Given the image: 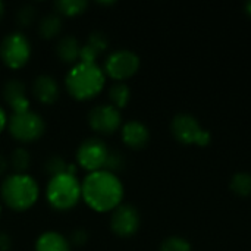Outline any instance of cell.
<instances>
[{
    "instance_id": "26",
    "label": "cell",
    "mask_w": 251,
    "mask_h": 251,
    "mask_svg": "<svg viewBox=\"0 0 251 251\" xmlns=\"http://www.w3.org/2000/svg\"><path fill=\"white\" fill-rule=\"evenodd\" d=\"M122 165H124V159H122L121 153H119V151H112V150H110L103 169L107 171V172L115 174L116 171H121V169H122Z\"/></svg>"
},
{
    "instance_id": "3",
    "label": "cell",
    "mask_w": 251,
    "mask_h": 251,
    "mask_svg": "<svg viewBox=\"0 0 251 251\" xmlns=\"http://www.w3.org/2000/svg\"><path fill=\"white\" fill-rule=\"evenodd\" d=\"M38 184L26 174H13L4 178L0 188L1 200L16 212L28 210L38 199Z\"/></svg>"
},
{
    "instance_id": "13",
    "label": "cell",
    "mask_w": 251,
    "mask_h": 251,
    "mask_svg": "<svg viewBox=\"0 0 251 251\" xmlns=\"http://www.w3.org/2000/svg\"><path fill=\"white\" fill-rule=\"evenodd\" d=\"M32 93L38 101L44 104H53L60 94V88L57 81L47 74L38 75L32 82Z\"/></svg>"
},
{
    "instance_id": "34",
    "label": "cell",
    "mask_w": 251,
    "mask_h": 251,
    "mask_svg": "<svg viewBox=\"0 0 251 251\" xmlns=\"http://www.w3.org/2000/svg\"><path fill=\"white\" fill-rule=\"evenodd\" d=\"M0 215H1V206H0Z\"/></svg>"
},
{
    "instance_id": "10",
    "label": "cell",
    "mask_w": 251,
    "mask_h": 251,
    "mask_svg": "<svg viewBox=\"0 0 251 251\" xmlns=\"http://www.w3.org/2000/svg\"><path fill=\"white\" fill-rule=\"evenodd\" d=\"M122 116L119 109L112 104H99L88 112V125L94 132L110 135L119 129Z\"/></svg>"
},
{
    "instance_id": "12",
    "label": "cell",
    "mask_w": 251,
    "mask_h": 251,
    "mask_svg": "<svg viewBox=\"0 0 251 251\" xmlns=\"http://www.w3.org/2000/svg\"><path fill=\"white\" fill-rule=\"evenodd\" d=\"M3 99L10 106L13 113L29 110V100L26 97L25 84L21 79H7L3 87Z\"/></svg>"
},
{
    "instance_id": "19",
    "label": "cell",
    "mask_w": 251,
    "mask_h": 251,
    "mask_svg": "<svg viewBox=\"0 0 251 251\" xmlns=\"http://www.w3.org/2000/svg\"><path fill=\"white\" fill-rule=\"evenodd\" d=\"M44 172L50 175V178L62 175V174H71L75 175L76 169L72 163H68L62 156H50L46 162H44Z\"/></svg>"
},
{
    "instance_id": "1",
    "label": "cell",
    "mask_w": 251,
    "mask_h": 251,
    "mask_svg": "<svg viewBox=\"0 0 251 251\" xmlns=\"http://www.w3.org/2000/svg\"><path fill=\"white\" fill-rule=\"evenodd\" d=\"M84 201L96 212L115 210L124 199V185L116 174L104 169L90 172L81 184Z\"/></svg>"
},
{
    "instance_id": "27",
    "label": "cell",
    "mask_w": 251,
    "mask_h": 251,
    "mask_svg": "<svg viewBox=\"0 0 251 251\" xmlns=\"http://www.w3.org/2000/svg\"><path fill=\"white\" fill-rule=\"evenodd\" d=\"M88 241V232L82 228H78V229H74L71 232V237H69V244L75 246V247H82L85 246V243Z\"/></svg>"
},
{
    "instance_id": "23",
    "label": "cell",
    "mask_w": 251,
    "mask_h": 251,
    "mask_svg": "<svg viewBox=\"0 0 251 251\" xmlns=\"http://www.w3.org/2000/svg\"><path fill=\"white\" fill-rule=\"evenodd\" d=\"M10 165L16 171V174H25V171L31 165V154L26 149L18 147L10 154Z\"/></svg>"
},
{
    "instance_id": "28",
    "label": "cell",
    "mask_w": 251,
    "mask_h": 251,
    "mask_svg": "<svg viewBox=\"0 0 251 251\" xmlns=\"http://www.w3.org/2000/svg\"><path fill=\"white\" fill-rule=\"evenodd\" d=\"M12 247V240L7 232L0 231V251H9Z\"/></svg>"
},
{
    "instance_id": "9",
    "label": "cell",
    "mask_w": 251,
    "mask_h": 251,
    "mask_svg": "<svg viewBox=\"0 0 251 251\" xmlns=\"http://www.w3.org/2000/svg\"><path fill=\"white\" fill-rule=\"evenodd\" d=\"M109 151V147L100 138H88L79 144L76 150V162L85 171H101L104 168Z\"/></svg>"
},
{
    "instance_id": "21",
    "label": "cell",
    "mask_w": 251,
    "mask_h": 251,
    "mask_svg": "<svg viewBox=\"0 0 251 251\" xmlns=\"http://www.w3.org/2000/svg\"><path fill=\"white\" fill-rule=\"evenodd\" d=\"M88 6L87 0H57L54 1L56 12L65 16H75L82 13Z\"/></svg>"
},
{
    "instance_id": "22",
    "label": "cell",
    "mask_w": 251,
    "mask_h": 251,
    "mask_svg": "<svg viewBox=\"0 0 251 251\" xmlns=\"http://www.w3.org/2000/svg\"><path fill=\"white\" fill-rule=\"evenodd\" d=\"M229 187L240 197H249V196H251V174H249V172H238V174H235L232 176V179H231Z\"/></svg>"
},
{
    "instance_id": "32",
    "label": "cell",
    "mask_w": 251,
    "mask_h": 251,
    "mask_svg": "<svg viewBox=\"0 0 251 251\" xmlns=\"http://www.w3.org/2000/svg\"><path fill=\"white\" fill-rule=\"evenodd\" d=\"M3 15H4V3L0 0V19L3 18Z\"/></svg>"
},
{
    "instance_id": "25",
    "label": "cell",
    "mask_w": 251,
    "mask_h": 251,
    "mask_svg": "<svg viewBox=\"0 0 251 251\" xmlns=\"http://www.w3.org/2000/svg\"><path fill=\"white\" fill-rule=\"evenodd\" d=\"M37 18V10L31 4H24L16 12V22L21 26H29Z\"/></svg>"
},
{
    "instance_id": "2",
    "label": "cell",
    "mask_w": 251,
    "mask_h": 251,
    "mask_svg": "<svg viewBox=\"0 0 251 251\" xmlns=\"http://www.w3.org/2000/svg\"><path fill=\"white\" fill-rule=\"evenodd\" d=\"M106 74L97 63L78 62L66 74L65 85L68 93L76 100L96 97L104 87Z\"/></svg>"
},
{
    "instance_id": "4",
    "label": "cell",
    "mask_w": 251,
    "mask_h": 251,
    "mask_svg": "<svg viewBox=\"0 0 251 251\" xmlns=\"http://www.w3.org/2000/svg\"><path fill=\"white\" fill-rule=\"evenodd\" d=\"M81 197V182L78 181L76 175L62 174L53 176L50 178L46 188V199L49 204L59 212H65L75 207Z\"/></svg>"
},
{
    "instance_id": "30",
    "label": "cell",
    "mask_w": 251,
    "mask_h": 251,
    "mask_svg": "<svg viewBox=\"0 0 251 251\" xmlns=\"http://www.w3.org/2000/svg\"><path fill=\"white\" fill-rule=\"evenodd\" d=\"M6 169H7V160L4 159L3 154H0V176L6 172Z\"/></svg>"
},
{
    "instance_id": "31",
    "label": "cell",
    "mask_w": 251,
    "mask_h": 251,
    "mask_svg": "<svg viewBox=\"0 0 251 251\" xmlns=\"http://www.w3.org/2000/svg\"><path fill=\"white\" fill-rule=\"evenodd\" d=\"M246 12H247V15L251 18V0L246 3Z\"/></svg>"
},
{
    "instance_id": "17",
    "label": "cell",
    "mask_w": 251,
    "mask_h": 251,
    "mask_svg": "<svg viewBox=\"0 0 251 251\" xmlns=\"http://www.w3.org/2000/svg\"><path fill=\"white\" fill-rule=\"evenodd\" d=\"M79 53L81 44L74 35H65L56 44V54L65 63H75L79 60Z\"/></svg>"
},
{
    "instance_id": "18",
    "label": "cell",
    "mask_w": 251,
    "mask_h": 251,
    "mask_svg": "<svg viewBox=\"0 0 251 251\" xmlns=\"http://www.w3.org/2000/svg\"><path fill=\"white\" fill-rule=\"evenodd\" d=\"M62 16L59 13H47L38 24V32L43 38H54L62 31Z\"/></svg>"
},
{
    "instance_id": "7",
    "label": "cell",
    "mask_w": 251,
    "mask_h": 251,
    "mask_svg": "<svg viewBox=\"0 0 251 251\" xmlns=\"http://www.w3.org/2000/svg\"><path fill=\"white\" fill-rule=\"evenodd\" d=\"M31 57V43L22 32H10L0 43V59L10 69H19Z\"/></svg>"
},
{
    "instance_id": "14",
    "label": "cell",
    "mask_w": 251,
    "mask_h": 251,
    "mask_svg": "<svg viewBox=\"0 0 251 251\" xmlns=\"http://www.w3.org/2000/svg\"><path fill=\"white\" fill-rule=\"evenodd\" d=\"M122 141L131 149H143L150 140L149 128L140 121H129L121 129Z\"/></svg>"
},
{
    "instance_id": "20",
    "label": "cell",
    "mask_w": 251,
    "mask_h": 251,
    "mask_svg": "<svg viewBox=\"0 0 251 251\" xmlns=\"http://www.w3.org/2000/svg\"><path fill=\"white\" fill-rule=\"evenodd\" d=\"M109 99L112 101V106L116 109H124L131 99V88L125 82H115L109 88Z\"/></svg>"
},
{
    "instance_id": "8",
    "label": "cell",
    "mask_w": 251,
    "mask_h": 251,
    "mask_svg": "<svg viewBox=\"0 0 251 251\" xmlns=\"http://www.w3.org/2000/svg\"><path fill=\"white\" fill-rule=\"evenodd\" d=\"M140 68V57L137 53L128 49H119L112 51L104 60V74L113 78L116 82H122L137 74Z\"/></svg>"
},
{
    "instance_id": "11",
    "label": "cell",
    "mask_w": 251,
    "mask_h": 251,
    "mask_svg": "<svg viewBox=\"0 0 251 251\" xmlns=\"http://www.w3.org/2000/svg\"><path fill=\"white\" fill-rule=\"evenodd\" d=\"M141 224L138 210L131 204H119L110 216V228L115 235L129 238L137 234Z\"/></svg>"
},
{
    "instance_id": "29",
    "label": "cell",
    "mask_w": 251,
    "mask_h": 251,
    "mask_svg": "<svg viewBox=\"0 0 251 251\" xmlns=\"http://www.w3.org/2000/svg\"><path fill=\"white\" fill-rule=\"evenodd\" d=\"M6 126H7V116H6L4 110L0 107V132H1Z\"/></svg>"
},
{
    "instance_id": "33",
    "label": "cell",
    "mask_w": 251,
    "mask_h": 251,
    "mask_svg": "<svg viewBox=\"0 0 251 251\" xmlns=\"http://www.w3.org/2000/svg\"><path fill=\"white\" fill-rule=\"evenodd\" d=\"M99 4H103V6H109V4H115V1H113V0H110V1H99Z\"/></svg>"
},
{
    "instance_id": "16",
    "label": "cell",
    "mask_w": 251,
    "mask_h": 251,
    "mask_svg": "<svg viewBox=\"0 0 251 251\" xmlns=\"http://www.w3.org/2000/svg\"><path fill=\"white\" fill-rule=\"evenodd\" d=\"M35 251H71L69 240L56 231L43 232L35 241Z\"/></svg>"
},
{
    "instance_id": "24",
    "label": "cell",
    "mask_w": 251,
    "mask_h": 251,
    "mask_svg": "<svg viewBox=\"0 0 251 251\" xmlns=\"http://www.w3.org/2000/svg\"><path fill=\"white\" fill-rule=\"evenodd\" d=\"M160 251H193V247L185 238L174 235L160 244Z\"/></svg>"
},
{
    "instance_id": "15",
    "label": "cell",
    "mask_w": 251,
    "mask_h": 251,
    "mask_svg": "<svg viewBox=\"0 0 251 251\" xmlns=\"http://www.w3.org/2000/svg\"><path fill=\"white\" fill-rule=\"evenodd\" d=\"M109 47V40L107 35L101 31H93L87 43L81 46V53H79V62H88V63H96V59L101 56Z\"/></svg>"
},
{
    "instance_id": "5",
    "label": "cell",
    "mask_w": 251,
    "mask_h": 251,
    "mask_svg": "<svg viewBox=\"0 0 251 251\" xmlns=\"http://www.w3.org/2000/svg\"><path fill=\"white\" fill-rule=\"evenodd\" d=\"M171 132L176 141L187 146L206 147L212 141L210 131L204 129L196 116L190 113H178L171 122Z\"/></svg>"
},
{
    "instance_id": "6",
    "label": "cell",
    "mask_w": 251,
    "mask_h": 251,
    "mask_svg": "<svg viewBox=\"0 0 251 251\" xmlns=\"http://www.w3.org/2000/svg\"><path fill=\"white\" fill-rule=\"evenodd\" d=\"M7 128L15 140L21 143H31L38 140L44 134L46 124L38 113L32 110H25L13 113L7 119Z\"/></svg>"
}]
</instances>
